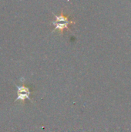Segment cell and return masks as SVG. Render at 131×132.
Here are the masks:
<instances>
[{
    "label": "cell",
    "instance_id": "cell-1",
    "mask_svg": "<svg viewBox=\"0 0 131 132\" xmlns=\"http://www.w3.org/2000/svg\"><path fill=\"white\" fill-rule=\"evenodd\" d=\"M55 21L53 22V26H55V30H59L61 32L64 29H69V26L73 23L74 22L69 20L68 17L65 16L63 13H61L59 15H55Z\"/></svg>",
    "mask_w": 131,
    "mask_h": 132
},
{
    "label": "cell",
    "instance_id": "cell-2",
    "mask_svg": "<svg viewBox=\"0 0 131 132\" xmlns=\"http://www.w3.org/2000/svg\"><path fill=\"white\" fill-rule=\"evenodd\" d=\"M17 88H18V91H17V96L18 97H17L16 101H18V100L25 101L26 99H29L31 101V99H30L31 92L28 87L22 86V87H17Z\"/></svg>",
    "mask_w": 131,
    "mask_h": 132
}]
</instances>
